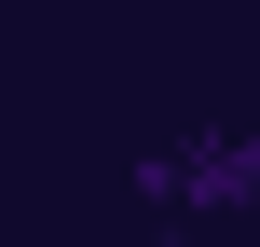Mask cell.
<instances>
[{
  "label": "cell",
  "mask_w": 260,
  "mask_h": 247,
  "mask_svg": "<svg viewBox=\"0 0 260 247\" xmlns=\"http://www.w3.org/2000/svg\"><path fill=\"white\" fill-rule=\"evenodd\" d=\"M137 193H151V220H260V83L233 110H206L192 138H165L137 165Z\"/></svg>",
  "instance_id": "obj_1"
}]
</instances>
